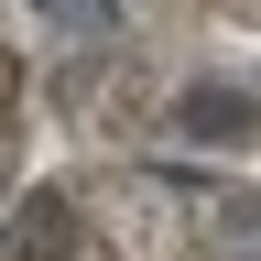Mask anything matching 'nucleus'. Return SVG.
Here are the masks:
<instances>
[{
	"label": "nucleus",
	"instance_id": "nucleus-1",
	"mask_svg": "<svg viewBox=\"0 0 261 261\" xmlns=\"http://www.w3.org/2000/svg\"><path fill=\"white\" fill-rule=\"evenodd\" d=\"M174 130H185V142H261V98L228 87V76H196L174 98Z\"/></svg>",
	"mask_w": 261,
	"mask_h": 261
},
{
	"label": "nucleus",
	"instance_id": "nucleus-2",
	"mask_svg": "<svg viewBox=\"0 0 261 261\" xmlns=\"http://www.w3.org/2000/svg\"><path fill=\"white\" fill-rule=\"evenodd\" d=\"M0 120H11V65H0Z\"/></svg>",
	"mask_w": 261,
	"mask_h": 261
}]
</instances>
